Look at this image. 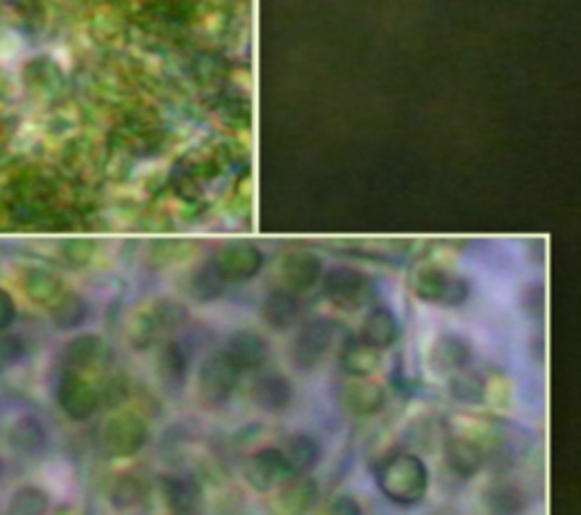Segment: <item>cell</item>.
Segmentation results:
<instances>
[{"label": "cell", "mask_w": 581, "mask_h": 515, "mask_svg": "<svg viewBox=\"0 0 581 515\" xmlns=\"http://www.w3.org/2000/svg\"><path fill=\"white\" fill-rule=\"evenodd\" d=\"M98 359V343L94 339L75 341L66 350V361H69V370L82 373L84 368H89L91 363Z\"/></svg>", "instance_id": "17"}, {"label": "cell", "mask_w": 581, "mask_h": 515, "mask_svg": "<svg viewBox=\"0 0 581 515\" xmlns=\"http://www.w3.org/2000/svg\"><path fill=\"white\" fill-rule=\"evenodd\" d=\"M318 500V486L314 479L305 475L289 477L280 486L275 500V513L277 515H305L311 511V506Z\"/></svg>", "instance_id": "6"}, {"label": "cell", "mask_w": 581, "mask_h": 515, "mask_svg": "<svg viewBox=\"0 0 581 515\" xmlns=\"http://www.w3.org/2000/svg\"><path fill=\"white\" fill-rule=\"evenodd\" d=\"M227 357L237 368H259L266 359V348L257 339H250L248 345L243 343V339H237Z\"/></svg>", "instance_id": "16"}, {"label": "cell", "mask_w": 581, "mask_h": 515, "mask_svg": "<svg viewBox=\"0 0 581 515\" xmlns=\"http://www.w3.org/2000/svg\"><path fill=\"white\" fill-rule=\"evenodd\" d=\"M14 318V307H12V300L7 298V295L0 291V332L12 323Z\"/></svg>", "instance_id": "21"}, {"label": "cell", "mask_w": 581, "mask_h": 515, "mask_svg": "<svg viewBox=\"0 0 581 515\" xmlns=\"http://www.w3.org/2000/svg\"><path fill=\"white\" fill-rule=\"evenodd\" d=\"M450 388H452V398H457L463 404H479L486 398V391H488L484 379H479L473 373H461V370L459 373H454Z\"/></svg>", "instance_id": "14"}, {"label": "cell", "mask_w": 581, "mask_h": 515, "mask_svg": "<svg viewBox=\"0 0 581 515\" xmlns=\"http://www.w3.org/2000/svg\"><path fill=\"white\" fill-rule=\"evenodd\" d=\"M384 402V386L370 382V379H357L343 388V404L357 416H373L384 407Z\"/></svg>", "instance_id": "8"}, {"label": "cell", "mask_w": 581, "mask_h": 515, "mask_svg": "<svg viewBox=\"0 0 581 515\" xmlns=\"http://www.w3.org/2000/svg\"><path fill=\"white\" fill-rule=\"evenodd\" d=\"M5 479V461H3V457H0V481Z\"/></svg>", "instance_id": "22"}, {"label": "cell", "mask_w": 581, "mask_h": 515, "mask_svg": "<svg viewBox=\"0 0 581 515\" xmlns=\"http://www.w3.org/2000/svg\"><path fill=\"white\" fill-rule=\"evenodd\" d=\"M488 509L495 515H520L525 509L522 495L511 486H498L488 493Z\"/></svg>", "instance_id": "15"}, {"label": "cell", "mask_w": 581, "mask_h": 515, "mask_svg": "<svg viewBox=\"0 0 581 515\" xmlns=\"http://www.w3.org/2000/svg\"><path fill=\"white\" fill-rule=\"evenodd\" d=\"M162 495L171 513H196L202 497L196 481L184 477H166L162 481Z\"/></svg>", "instance_id": "10"}, {"label": "cell", "mask_w": 581, "mask_h": 515, "mask_svg": "<svg viewBox=\"0 0 581 515\" xmlns=\"http://www.w3.org/2000/svg\"><path fill=\"white\" fill-rule=\"evenodd\" d=\"M448 461L450 468L461 477H473L479 472L484 463L482 447H479L473 438L468 436H457L452 438L448 445Z\"/></svg>", "instance_id": "12"}, {"label": "cell", "mask_w": 581, "mask_h": 515, "mask_svg": "<svg viewBox=\"0 0 581 515\" xmlns=\"http://www.w3.org/2000/svg\"><path fill=\"white\" fill-rule=\"evenodd\" d=\"M252 400L264 411H284L293 400V386L282 375H261L252 382Z\"/></svg>", "instance_id": "9"}, {"label": "cell", "mask_w": 581, "mask_h": 515, "mask_svg": "<svg viewBox=\"0 0 581 515\" xmlns=\"http://www.w3.org/2000/svg\"><path fill=\"white\" fill-rule=\"evenodd\" d=\"M289 477H293L289 463H286L282 450H273V447H264V450L252 454L246 466L248 484L259 493H271Z\"/></svg>", "instance_id": "5"}, {"label": "cell", "mask_w": 581, "mask_h": 515, "mask_svg": "<svg viewBox=\"0 0 581 515\" xmlns=\"http://www.w3.org/2000/svg\"><path fill=\"white\" fill-rule=\"evenodd\" d=\"M48 495L39 486H21L12 495L7 515H46L48 513Z\"/></svg>", "instance_id": "13"}, {"label": "cell", "mask_w": 581, "mask_h": 515, "mask_svg": "<svg viewBox=\"0 0 581 515\" xmlns=\"http://www.w3.org/2000/svg\"><path fill=\"white\" fill-rule=\"evenodd\" d=\"M146 425L132 413H119L109 418L103 429V445L112 457H132L146 443Z\"/></svg>", "instance_id": "3"}, {"label": "cell", "mask_w": 581, "mask_h": 515, "mask_svg": "<svg viewBox=\"0 0 581 515\" xmlns=\"http://www.w3.org/2000/svg\"><path fill=\"white\" fill-rule=\"evenodd\" d=\"M282 454L286 463H289L291 475H307V472L316 466L318 457H321V450H318V443L307 434H296L291 436L286 445L282 447Z\"/></svg>", "instance_id": "11"}, {"label": "cell", "mask_w": 581, "mask_h": 515, "mask_svg": "<svg viewBox=\"0 0 581 515\" xmlns=\"http://www.w3.org/2000/svg\"><path fill=\"white\" fill-rule=\"evenodd\" d=\"M173 515H196V513H173Z\"/></svg>", "instance_id": "23"}, {"label": "cell", "mask_w": 581, "mask_h": 515, "mask_svg": "<svg viewBox=\"0 0 581 515\" xmlns=\"http://www.w3.org/2000/svg\"><path fill=\"white\" fill-rule=\"evenodd\" d=\"M57 402L71 420H87L98 409L100 391L82 373L69 370L57 386Z\"/></svg>", "instance_id": "2"}, {"label": "cell", "mask_w": 581, "mask_h": 515, "mask_svg": "<svg viewBox=\"0 0 581 515\" xmlns=\"http://www.w3.org/2000/svg\"><path fill=\"white\" fill-rule=\"evenodd\" d=\"M23 354H25V348L19 336H10V334L0 336V373L14 368L16 363L23 359Z\"/></svg>", "instance_id": "19"}, {"label": "cell", "mask_w": 581, "mask_h": 515, "mask_svg": "<svg viewBox=\"0 0 581 515\" xmlns=\"http://www.w3.org/2000/svg\"><path fill=\"white\" fill-rule=\"evenodd\" d=\"M237 384H239V368L234 366L227 354L205 361V366H202L198 375V391L202 395V400L209 404L225 402L234 393Z\"/></svg>", "instance_id": "4"}, {"label": "cell", "mask_w": 581, "mask_h": 515, "mask_svg": "<svg viewBox=\"0 0 581 515\" xmlns=\"http://www.w3.org/2000/svg\"><path fill=\"white\" fill-rule=\"evenodd\" d=\"M46 429L35 416L16 418L7 429V445L19 457H37L46 450Z\"/></svg>", "instance_id": "7"}, {"label": "cell", "mask_w": 581, "mask_h": 515, "mask_svg": "<svg viewBox=\"0 0 581 515\" xmlns=\"http://www.w3.org/2000/svg\"><path fill=\"white\" fill-rule=\"evenodd\" d=\"M143 500V486L139 479L134 477H123L121 481H116L114 491H112V502L119 509H132Z\"/></svg>", "instance_id": "18"}, {"label": "cell", "mask_w": 581, "mask_h": 515, "mask_svg": "<svg viewBox=\"0 0 581 515\" xmlns=\"http://www.w3.org/2000/svg\"><path fill=\"white\" fill-rule=\"evenodd\" d=\"M380 491L391 502L411 506L423 500L429 486V475L425 463L414 454H395L380 470L377 477Z\"/></svg>", "instance_id": "1"}, {"label": "cell", "mask_w": 581, "mask_h": 515, "mask_svg": "<svg viewBox=\"0 0 581 515\" xmlns=\"http://www.w3.org/2000/svg\"><path fill=\"white\" fill-rule=\"evenodd\" d=\"M327 515H364V509H361L355 497L341 495V497H336V500L330 504V509H327Z\"/></svg>", "instance_id": "20"}]
</instances>
